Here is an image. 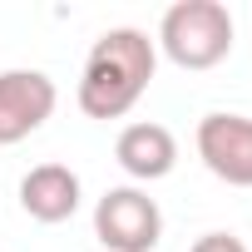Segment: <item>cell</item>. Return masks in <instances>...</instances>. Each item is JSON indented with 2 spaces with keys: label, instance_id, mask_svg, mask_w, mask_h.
<instances>
[{
  "label": "cell",
  "instance_id": "obj_6",
  "mask_svg": "<svg viewBox=\"0 0 252 252\" xmlns=\"http://www.w3.org/2000/svg\"><path fill=\"white\" fill-rule=\"evenodd\" d=\"M114 158H119V168L129 173V178L158 183V178H168L173 163H178V139L163 129V124H149V119H144V124H129V129L119 134Z\"/></svg>",
  "mask_w": 252,
  "mask_h": 252
},
{
  "label": "cell",
  "instance_id": "obj_8",
  "mask_svg": "<svg viewBox=\"0 0 252 252\" xmlns=\"http://www.w3.org/2000/svg\"><path fill=\"white\" fill-rule=\"evenodd\" d=\"M188 252H247V242H242V237H232V232H203Z\"/></svg>",
  "mask_w": 252,
  "mask_h": 252
},
{
  "label": "cell",
  "instance_id": "obj_7",
  "mask_svg": "<svg viewBox=\"0 0 252 252\" xmlns=\"http://www.w3.org/2000/svg\"><path fill=\"white\" fill-rule=\"evenodd\" d=\"M20 208L35 222H64L79 213V173L69 163H35L20 178Z\"/></svg>",
  "mask_w": 252,
  "mask_h": 252
},
{
  "label": "cell",
  "instance_id": "obj_4",
  "mask_svg": "<svg viewBox=\"0 0 252 252\" xmlns=\"http://www.w3.org/2000/svg\"><path fill=\"white\" fill-rule=\"evenodd\" d=\"M60 89L45 69H5L0 74V149L30 139L55 114Z\"/></svg>",
  "mask_w": 252,
  "mask_h": 252
},
{
  "label": "cell",
  "instance_id": "obj_1",
  "mask_svg": "<svg viewBox=\"0 0 252 252\" xmlns=\"http://www.w3.org/2000/svg\"><path fill=\"white\" fill-rule=\"evenodd\" d=\"M154 69H158V45L144 30H134V25L104 30L84 55L79 109L89 119H124L154 84Z\"/></svg>",
  "mask_w": 252,
  "mask_h": 252
},
{
  "label": "cell",
  "instance_id": "obj_2",
  "mask_svg": "<svg viewBox=\"0 0 252 252\" xmlns=\"http://www.w3.org/2000/svg\"><path fill=\"white\" fill-rule=\"evenodd\" d=\"M154 45L178 69H213L232 55V10L222 0H178L163 10Z\"/></svg>",
  "mask_w": 252,
  "mask_h": 252
},
{
  "label": "cell",
  "instance_id": "obj_3",
  "mask_svg": "<svg viewBox=\"0 0 252 252\" xmlns=\"http://www.w3.org/2000/svg\"><path fill=\"white\" fill-rule=\"evenodd\" d=\"M94 237L109 252H154L163 237V213L144 188H109L94 203Z\"/></svg>",
  "mask_w": 252,
  "mask_h": 252
},
{
  "label": "cell",
  "instance_id": "obj_5",
  "mask_svg": "<svg viewBox=\"0 0 252 252\" xmlns=\"http://www.w3.org/2000/svg\"><path fill=\"white\" fill-rule=\"evenodd\" d=\"M198 158L213 178L232 188H252V119L247 114H203Z\"/></svg>",
  "mask_w": 252,
  "mask_h": 252
}]
</instances>
